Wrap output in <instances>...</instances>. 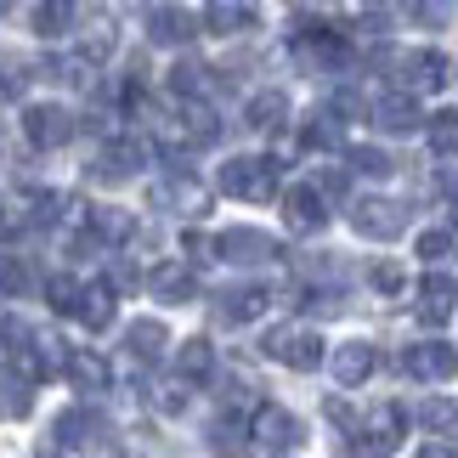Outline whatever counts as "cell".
Segmentation results:
<instances>
[{"label":"cell","mask_w":458,"mask_h":458,"mask_svg":"<svg viewBox=\"0 0 458 458\" xmlns=\"http://www.w3.org/2000/svg\"><path fill=\"white\" fill-rule=\"evenodd\" d=\"M368 284H374L379 294H402V289H408V272H402L396 260H379V267L368 272Z\"/></svg>","instance_id":"e575fe53"},{"label":"cell","mask_w":458,"mask_h":458,"mask_svg":"<svg viewBox=\"0 0 458 458\" xmlns=\"http://www.w3.org/2000/svg\"><path fill=\"white\" fill-rule=\"evenodd\" d=\"M250 436L267 453H289V447H301V419H294L289 408H277V402H267V408H255V419H250Z\"/></svg>","instance_id":"8992f818"},{"label":"cell","mask_w":458,"mask_h":458,"mask_svg":"<svg viewBox=\"0 0 458 458\" xmlns=\"http://www.w3.org/2000/svg\"><path fill=\"white\" fill-rule=\"evenodd\" d=\"M6 12H12V0H0V17H6Z\"/></svg>","instance_id":"b9f144b4"},{"label":"cell","mask_w":458,"mask_h":458,"mask_svg":"<svg viewBox=\"0 0 458 458\" xmlns=\"http://www.w3.org/2000/svg\"><path fill=\"white\" fill-rule=\"evenodd\" d=\"M125 345H131V357H136V362H158V357H165V345H170V334H165V323L142 317V323H131V328H125Z\"/></svg>","instance_id":"603a6c76"},{"label":"cell","mask_w":458,"mask_h":458,"mask_svg":"<svg viewBox=\"0 0 458 458\" xmlns=\"http://www.w3.org/2000/svg\"><path fill=\"white\" fill-rule=\"evenodd\" d=\"M216 453L221 458H243V425L238 419H226V425L216 430Z\"/></svg>","instance_id":"74e56055"},{"label":"cell","mask_w":458,"mask_h":458,"mask_svg":"<svg viewBox=\"0 0 458 458\" xmlns=\"http://www.w3.org/2000/svg\"><path fill=\"white\" fill-rule=\"evenodd\" d=\"M284 221H289L301 238L323 233V226H328V204H323V192H317V187H289V192H284Z\"/></svg>","instance_id":"7c38bea8"},{"label":"cell","mask_w":458,"mask_h":458,"mask_svg":"<svg viewBox=\"0 0 458 458\" xmlns=\"http://www.w3.org/2000/svg\"><path fill=\"white\" fill-rule=\"evenodd\" d=\"M396 68H402V91L408 97H436L447 85V57L442 51H408Z\"/></svg>","instance_id":"ba28073f"},{"label":"cell","mask_w":458,"mask_h":458,"mask_svg":"<svg viewBox=\"0 0 458 458\" xmlns=\"http://www.w3.org/2000/svg\"><path fill=\"white\" fill-rule=\"evenodd\" d=\"M74 317H80L85 328H108V323H114V284H80Z\"/></svg>","instance_id":"7402d4cb"},{"label":"cell","mask_w":458,"mask_h":458,"mask_svg":"<svg viewBox=\"0 0 458 458\" xmlns=\"http://www.w3.org/2000/svg\"><path fill=\"white\" fill-rule=\"evenodd\" d=\"M23 85H29L23 63H17V57H0V108H12V102L23 97Z\"/></svg>","instance_id":"1f68e13d"},{"label":"cell","mask_w":458,"mask_h":458,"mask_svg":"<svg viewBox=\"0 0 458 458\" xmlns=\"http://www.w3.org/2000/svg\"><path fill=\"white\" fill-rule=\"evenodd\" d=\"M408 374L413 379H425V385H447L458 374V351L447 340H425V345H413L408 351Z\"/></svg>","instance_id":"8fae6325"},{"label":"cell","mask_w":458,"mask_h":458,"mask_svg":"<svg viewBox=\"0 0 458 458\" xmlns=\"http://www.w3.org/2000/svg\"><path fill=\"white\" fill-rule=\"evenodd\" d=\"M255 23V0H209L204 6V29L209 34H238Z\"/></svg>","instance_id":"ffe728a7"},{"label":"cell","mask_w":458,"mask_h":458,"mask_svg":"<svg viewBox=\"0 0 458 458\" xmlns=\"http://www.w3.org/2000/svg\"><path fill=\"white\" fill-rule=\"evenodd\" d=\"M402 204H391V199H357L351 204V226H357L362 238H374V243H385V238H396L402 233Z\"/></svg>","instance_id":"9c48e42d"},{"label":"cell","mask_w":458,"mask_h":458,"mask_svg":"<svg viewBox=\"0 0 458 458\" xmlns=\"http://www.w3.org/2000/svg\"><path fill=\"white\" fill-rule=\"evenodd\" d=\"M23 136H29V148L57 153L63 142H74V114L57 108V102H34V108L23 114Z\"/></svg>","instance_id":"3957f363"},{"label":"cell","mask_w":458,"mask_h":458,"mask_svg":"<svg viewBox=\"0 0 458 458\" xmlns=\"http://www.w3.org/2000/svg\"><path fill=\"white\" fill-rule=\"evenodd\" d=\"M175 374L182 379H209L216 374V345L209 340H182V351H175Z\"/></svg>","instance_id":"d4e9b609"},{"label":"cell","mask_w":458,"mask_h":458,"mask_svg":"<svg viewBox=\"0 0 458 458\" xmlns=\"http://www.w3.org/2000/svg\"><path fill=\"white\" fill-rule=\"evenodd\" d=\"M165 136L182 142V148H209L221 136V119H216V108H204L199 97H182V114L165 125Z\"/></svg>","instance_id":"277c9868"},{"label":"cell","mask_w":458,"mask_h":458,"mask_svg":"<svg viewBox=\"0 0 458 458\" xmlns=\"http://www.w3.org/2000/svg\"><path fill=\"white\" fill-rule=\"evenodd\" d=\"M453 458H458V453H453Z\"/></svg>","instance_id":"7bdbcfd3"},{"label":"cell","mask_w":458,"mask_h":458,"mask_svg":"<svg viewBox=\"0 0 458 458\" xmlns=\"http://www.w3.org/2000/svg\"><path fill=\"white\" fill-rule=\"evenodd\" d=\"M97 436H102V419H97V413H85V408L57 419V447H91Z\"/></svg>","instance_id":"484cf974"},{"label":"cell","mask_w":458,"mask_h":458,"mask_svg":"<svg viewBox=\"0 0 458 458\" xmlns=\"http://www.w3.org/2000/svg\"><path fill=\"white\" fill-rule=\"evenodd\" d=\"M419 255H425L430 267H447V260L458 255V233H453V226H430V233H419Z\"/></svg>","instance_id":"83f0119b"},{"label":"cell","mask_w":458,"mask_h":458,"mask_svg":"<svg viewBox=\"0 0 458 458\" xmlns=\"http://www.w3.org/2000/svg\"><path fill=\"white\" fill-rule=\"evenodd\" d=\"M204 29V17H192L187 6H153L148 12V40L153 46H187Z\"/></svg>","instance_id":"4fadbf2b"},{"label":"cell","mask_w":458,"mask_h":458,"mask_svg":"<svg viewBox=\"0 0 458 458\" xmlns=\"http://www.w3.org/2000/svg\"><path fill=\"white\" fill-rule=\"evenodd\" d=\"M267 357L294 368V374H311V368H323V340H317L311 328H301V323H284V328L267 334Z\"/></svg>","instance_id":"7a4b0ae2"},{"label":"cell","mask_w":458,"mask_h":458,"mask_svg":"<svg viewBox=\"0 0 458 458\" xmlns=\"http://www.w3.org/2000/svg\"><path fill=\"white\" fill-rule=\"evenodd\" d=\"M91 233H97L102 243H125V238L136 233V221L125 216V209H91Z\"/></svg>","instance_id":"f1b7e54d"},{"label":"cell","mask_w":458,"mask_h":458,"mask_svg":"<svg viewBox=\"0 0 458 458\" xmlns=\"http://www.w3.org/2000/svg\"><path fill=\"white\" fill-rule=\"evenodd\" d=\"M453 306H458V284H453L447 272H430L425 284H419V306H413V317H419L425 328H442L447 317H453Z\"/></svg>","instance_id":"30bf717a"},{"label":"cell","mask_w":458,"mask_h":458,"mask_svg":"<svg viewBox=\"0 0 458 458\" xmlns=\"http://www.w3.org/2000/svg\"><path fill=\"white\" fill-rule=\"evenodd\" d=\"M142 165H148V148L131 142V136H125V142H108L97 153V175H102V182H125V175H136Z\"/></svg>","instance_id":"e0dca14e"},{"label":"cell","mask_w":458,"mask_h":458,"mask_svg":"<svg viewBox=\"0 0 458 458\" xmlns=\"http://www.w3.org/2000/svg\"><path fill=\"white\" fill-rule=\"evenodd\" d=\"M419 458H453L447 447H425V453H419Z\"/></svg>","instance_id":"60d3db41"},{"label":"cell","mask_w":458,"mask_h":458,"mask_svg":"<svg viewBox=\"0 0 458 458\" xmlns=\"http://www.w3.org/2000/svg\"><path fill=\"white\" fill-rule=\"evenodd\" d=\"M153 204L175 209V216H204V209H209V187L192 182V175H170V182L153 187Z\"/></svg>","instance_id":"5bb4252c"},{"label":"cell","mask_w":458,"mask_h":458,"mask_svg":"<svg viewBox=\"0 0 458 458\" xmlns=\"http://www.w3.org/2000/svg\"><path fill=\"white\" fill-rule=\"evenodd\" d=\"M334 142H340V125L328 114H317L311 125H301V148H334Z\"/></svg>","instance_id":"836d02e7"},{"label":"cell","mask_w":458,"mask_h":458,"mask_svg":"<svg viewBox=\"0 0 458 458\" xmlns=\"http://www.w3.org/2000/svg\"><path fill=\"white\" fill-rule=\"evenodd\" d=\"M23 340H34L23 317H0V345H6V351H17V345H23Z\"/></svg>","instance_id":"ab89813d"},{"label":"cell","mask_w":458,"mask_h":458,"mask_svg":"<svg viewBox=\"0 0 458 458\" xmlns=\"http://www.w3.org/2000/svg\"><path fill=\"white\" fill-rule=\"evenodd\" d=\"M345 158H351V170H362V175H391V158L379 148H345Z\"/></svg>","instance_id":"d590c367"},{"label":"cell","mask_w":458,"mask_h":458,"mask_svg":"<svg viewBox=\"0 0 458 458\" xmlns=\"http://www.w3.org/2000/svg\"><path fill=\"white\" fill-rule=\"evenodd\" d=\"M368 114H374V125H379V131H391V136H408V131H419V108H413V97H408V91H396V97H379Z\"/></svg>","instance_id":"d6986e66"},{"label":"cell","mask_w":458,"mask_h":458,"mask_svg":"<svg viewBox=\"0 0 458 458\" xmlns=\"http://www.w3.org/2000/svg\"><path fill=\"white\" fill-rule=\"evenodd\" d=\"M68 29H74V0H40V6H34V34L57 40Z\"/></svg>","instance_id":"4316f807"},{"label":"cell","mask_w":458,"mask_h":458,"mask_svg":"<svg viewBox=\"0 0 458 458\" xmlns=\"http://www.w3.org/2000/svg\"><path fill=\"white\" fill-rule=\"evenodd\" d=\"M267 306H272V294H267V289L243 284V289H226L216 311H221V323H250V317H260Z\"/></svg>","instance_id":"44dd1931"},{"label":"cell","mask_w":458,"mask_h":458,"mask_svg":"<svg viewBox=\"0 0 458 458\" xmlns=\"http://www.w3.org/2000/svg\"><path fill=\"white\" fill-rule=\"evenodd\" d=\"M148 289L158 294V301H170V306H187L192 294H199V277H192L187 260H165V267L148 272Z\"/></svg>","instance_id":"2e32d148"},{"label":"cell","mask_w":458,"mask_h":458,"mask_svg":"<svg viewBox=\"0 0 458 458\" xmlns=\"http://www.w3.org/2000/svg\"><path fill=\"white\" fill-rule=\"evenodd\" d=\"M430 153H436V158H453V153H458V114H436V125H430Z\"/></svg>","instance_id":"4dcf8cb0"},{"label":"cell","mask_w":458,"mask_h":458,"mask_svg":"<svg viewBox=\"0 0 458 458\" xmlns=\"http://www.w3.org/2000/svg\"><path fill=\"white\" fill-rule=\"evenodd\" d=\"M29 284V272H23V260H12V255H0V301H12L17 289Z\"/></svg>","instance_id":"8d00e7d4"},{"label":"cell","mask_w":458,"mask_h":458,"mask_svg":"<svg viewBox=\"0 0 458 458\" xmlns=\"http://www.w3.org/2000/svg\"><path fill=\"white\" fill-rule=\"evenodd\" d=\"M419 419H425V425H430V430H447V425H453V419H458V408H453V402H447V396H430V402H425V413H419Z\"/></svg>","instance_id":"f35d334b"},{"label":"cell","mask_w":458,"mask_h":458,"mask_svg":"<svg viewBox=\"0 0 458 458\" xmlns=\"http://www.w3.org/2000/svg\"><path fill=\"white\" fill-rule=\"evenodd\" d=\"M402 436H408V413H402L396 402L368 408V419H362V453H396Z\"/></svg>","instance_id":"52a82bcc"},{"label":"cell","mask_w":458,"mask_h":458,"mask_svg":"<svg viewBox=\"0 0 458 458\" xmlns=\"http://www.w3.org/2000/svg\"><path fill=\"white\" fill-rule=\"evenodd\" d=\"M453 192H458V187H453Z\"/></svg>","instance_id":"ee69618b"},{"label":"cell","mask_w":458,"mask_h":458,"mask_svg":"<svg viewBox=\"0 0 458 458\" xmlns=\"http://www.w3.org/2000/svg\"><path fill=\"white\" fill-rule=\"evenodd\" d=\"M216 260H233V267H267V260H277V238L255 233V226H233V233L216 238Z\"/></svg>","instance_id":"5b68a950"},{"label":"cell","mask_w":458,"mask_h":458,"mask_svg":"<svg viewBox=\"0 0 458 458\" xmlns=\"http://www.w3.org/2000/svg\"><path fill=\"white\" fill-rule=\"evenodd\" d=\"M374 345L368 340H345L340 351L328 357V368H334V379H340V391H357V385H368V374H374Z\"/></svg>","instance_id":"9a60e30c"},{"label":"cell","mask_w":458,"mask_h":458,"mask_svg":"<svg viewBox=\"0 0 458 458\" xmlns=\"http://www.w3.org/2000/svg\"><path fill=\"white\" fill-rule=\"evenodd\" d=\"M63 374L74 391H108V379H114V368L97 357V351H68L63 357Z\"/></svg>","instance_id":"ac0fdd59"},{"label":"cell","mask_w":458,"mask_h":458,"mask_svg":"<svg viewBox=\"0 0 458 458\" xmlns=\"http://www.w3.org/2000/svg\"><path fill=\"white\" fill-rule=\"evenodd\" d=\"M243 119H250V131H277V125L289 119L284 91H255V97H250V108H243Z\"/></svg>","instance_id":"cb8c5ba5"},{"label":"cell","mask_w":458,"mask_h":458,"mask_svg":"<svg viewBox=\"0 0 458 458\" xmlns=\"http://www.w3.org/2000/svg\"><path fill=\"white\" fill-rule=\"evenodd\" d=\"M46 301H51V311L74 317V306H80V284H74V277H51V284H46Z\"/></svg>","instance_id":"d6a6232c"},{"label":"cell","mask_w":458,"mask_h":458,"mask_svg":"<svg viewBox=\"0 0 458 458\" xmlns=\"http://www.w3.org/2000/svg\"><path fill=\"white\" fill-rule=\"evenodd\" d=\"M221 192H233L243 204L277 199V158H226L221 165Z\"/></svg>","instance_id":"6da1fadb"},{"label":"cell","mask_w":458,"mask_h":458,"mask_svg":"<svg viewBox=\"0 0 458 458\" xmlns=\"http://www.w3.org/2000/svg\"><path fill=\"white\" fill-rule=\"evenodd\" d=\"M170 91H175V97H204V91H209V68L175 63V68H170Z\"/></svg>","instance_id":"f546056e"}]
</instances>
